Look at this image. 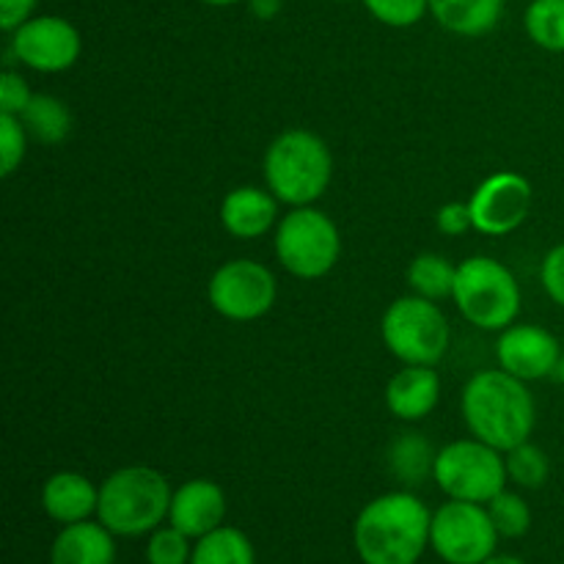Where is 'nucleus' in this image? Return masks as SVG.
<instances>
[{
  "label": "nucleus",
  "mask_w": 564,
  "mask_h": 564,
  "mask_svg": "<svg viewBox=\"0 0 564 564\" xmlns=\"http://www.w3.org/2000/svg\"><path fill=\"white\" fill-rule=\"evenodd\" d=\"M463 419L474 438L499 452L516 449L534 430V397L505 369H485L463 391Z\"/></svg>",
  "instance_id": "nucleus-2"
},
{
  "label": "nucleus",
  "mask_w": 564,
  "mask_h": 564,
  "mask_svg": "<svg viewBox=\"0 0 564 564\" xmlns=\"http://www.w3.org/2000/svg\"><path fill=\"white\" fill-rule=\"evenodd\" d=\"M562 352L560 339L540 325H510L496 345L499 367L523 383L560 372Z\"/></svg>",
  "instance_id": "nucleus-13"
},
{
  "label": "nucleus",
  "mask_w": 564,
  "mask_h": 564,
  "mask_svg": "<svg viewBox=\"0 0 564 564\" xmlns=\"http://www.w3.org/2000/svg\"><path fill=\"white\" fill-rule=\"evenodd\" d=\"M33 99L31 88H28L25 77L17 75V72L6 69L0 75V113L9 116H22V110L28 108V102Z\"/></svg>",
  "instance_id": "nucleus-30"
},
{
  "label": "nucleus",
  "mask_w": 564,
  "mask_h": 564,
  "mask_svg": "<svg viewBox=\"0 0 564 564\" xmlns=\"http://www.w3.org/2000/svg\"><path fill=\"white\" fill-rule=\"evenodd\" d=\"M202 3H207V6H235V3H240V0H202Z\"/></svg>",
  "instance_id": "nucleus-36"
},
{
  "label": "nucleus",
  "mask_w": 564,
  "mask_h": 564,
  "mask_svg": "<svg viewBox=\"0 0 564 564\" xmlns=\"http://www.w3.org/2000/svg\"><path fill=\"white\" fill-rule=\"evenodd\" d=\"M556 375H560V380H562V386H564V352H562V364H560V372H556Z\"/></svg>",
  "instance_id": "nucleus-37"
},
{
  "label": "nucleus",
  "mask_w": 564,
  "mask_h": 564,
  "mask_svg": "<svg viewBox=\"0 0 564 564\" xmlns=\"http://www.w3.org/2000/svg\"><path fill=\"white\" fill-rule=\"evenodd\" d=\"M433 479L449 499L488 505L507 485L505 452L479 438L455 441L435 455Z\"/></svg>",
  "instance_id": "nucleus-8"
},
{
  "label": "nucleus",
  "mask_w": 564,
  "mask_h": 564,
  "mask_svg": "<svg viewBox=\"0 0 564 564\" xmlns=\"http://www.w3.org/2000/svg\"><path fill=\"white\" fill-rule=\"evenodd\" d=\"M435 226H438L441 235L446 237H460L466 235L468 229H474L471 207L463 202H449L435 213Z\"/></svg>",
  "instance_id": "nucleus-32"
},
{
  "label": "nucleus",
  "mask_w": 564,
  "mask_h": 564,
  "mask_svg": "<svg viewBox=\"0 0 564 564\" xmlns=\"http://www.w3.org/2000/svg\"><path fill=\"white\" fill-rule=\"evenodd\" d=\"M193 545L176 527L154 529L147 543V564H191Z\"/></svg>",
  "instance_id": "nucleus-27"
},
{
  "label": "nucleus",
  "mask_w": 564,
  "mask_h": 564,
  "mask_svg": "<svg viewBox=\"0 0 564 564\" xmlns=\"http://www.w3.org/2000/svg\"><path fill=\"white\" fill-rule=\"evenodd\" d=\"M474 229L488 237H505L523 226L532 209V182L516 171H499L479 182L468 198Z\"/></svg>",
  "instance_id": "nucleus-12"
},
{
  "label": "nucleus",
  "mask_w": 564,
  "mask_h": 564,
  "mask_svg": "<svg viewBox=\"0 0 564 564\" xmlns=\"http://www.w3.org/2000/svg\"><path fill=\"white\" fill-rule=\"evenodd\" d=\"M80 33L64 17H31L11 33V53L17 61L44 75L72 69L80 58Z\"/></svg>",
  "instance_id": "nucleus-11"
},
{
  "label": "nucleus",
  "mask_w": 564,
  "mask_h": 564,
  "mask_svg": "<svg viewBox=\"0 0 564 564\" xmlns=\"http://www.w3.org/2000/svg\"><path fill=\"white\" fill-rule=\"evenodd\" d=\"M279 218V198L262 187H235L220 204V224L237 240H257Z\"/></svg>",
  "instance_id": "nucleus-16"
},
{
  "label": "nucleus",
  "mask_w": 564,
  "mask_h": 564,
  "mask_svg": "<svg viewBox=\"0 0 564 564\" xmlns=\"http://www.w3.org/2000/svg\"><path fill=\"white\" fill-rule=\"evenodd\" d=\"M523 25L538 47L564 53V0H532Z\"/></svg>",
  "instance_id": "nucleus-24"
},
{
  "label": "nucleus",
  "mask_w": 564,
  "mask_h": 564,
  "mask_svg": "<svg viewBox=\"0 0 564 564\" xmlns=\"http://www.w3.org/2000/svg\"><path fill=\"white\" fill-rule=\"evenodd\" d=\"M433 512L419 496L394 490L369 501L352 527V545L364 564H416L430 549Z\"/></svg>",
  "instance_id": "nucleus-1"
},
{
  "label": "nucleus",
  "mask_w": 564,
  "mask_h": 564,
  "mask_svg": "<svg viewBox=\"0 0 564 564\" xmlns=\"http://www.w3.org/2000/svg\"><path fill=\"white\" fill-rule=\"evenodd\" d=\"M281 11V0H251V14L259 20H273Z\"/></svg>",
  "instance_id": "nucleus-34"
},
{
  "label": "nucleus",
  "mask_w": 564,
  "mask_h": 564,
  "mask_svg": "<svg viewBox=\"0 0 564 564\" xmlns=\"http://www.w3.org/2000/svg\"><path fill=\"white\" fill-rule=\"evenodd\" d=\"M191 564H257V551L240 529L220 527L196 540Z\"/></svg>",
  "instance_id": "nucleus-21"
},
{
  "label": "nucleus",
  "mask_w": 564,
  "mask_h": 564,
  "mask_svg": "<svg viewBox=\"0 0 564 564\" xmlns=\"http://www.w3.org/2000/svg\"><path fill=\"white\" fill-rule=\"evenodd\" d=\"M369 14L389 28H411L430 11V0H361Z\"/></svg>",
  "instance_id": "nucleus-28"
},
{
  "label": "nucleus",
  "mask_w": 564,
  "mask_h": 564,
  "mask_svg": "<svg viewBox=\"0 0 564 564\" xmlns=\"http://www.w3.org/2000/svg\"><path fill=\"white\" fill-rule=\"evenodd\" d=\"M452 301L474 328L505 330L521 312V286L499 259L471 257L457 268Z\"/></svg>",
  "instance_id": "nucleus-5"
},
{
  "label": "nucleus",
  "mask_w": 564,
  "mask_h": 564,
  "mask_svg": "<svg viewBox=\"0 0 564 564\" xmlns=\"http://www.w3.org/2000/svg\"><path fill=\"white\" fill-rule=\"evenodd\" d=\"M485 507H488L490 521H494L499 538L518 540L532 529V510H529V505L523 501V496L510 494L507 488L499 496H494Z\"/></svg>",
  "instance_id": "nucleus-26"
},
{
  "label": "nucleus",
  "mask_w": 564,
  "mask_h": 564,
  "mask_svg": "<svg viewBox=\"0 0 564 564\" xmlns=\"http://www.w3.org/2000/svg\"><path fill=\"white\" fill-rule=\"evenodd\" d=\"M540 281H543V290L549 292L551 301L564 308V242L545 253L543 268H540Z\"/></svg>",
  "instance_id": "nucleus-31"
},
{
  "label": "nucleus",
  "mask_w": 564,
  "mask_h": 564,
  "mask_svg": "<svg viewBox=\"0 0 564 564\" xmlns=\"http://www.w3.org/2000/svg\"><path fill=\"white\" fill-rule=\"evenodd\" d=\"M116 534L99 521L69 523L50 549V564H116Z\"/></svg>",
  "instance_id": "nucleus-18"
},
{
  "label": "nucleus",
  "mask_w": 564,
  "mask_h": 564,
  "mask_svg": "<svg viewBox=\"0 0 564 564\" xmlns=\"http://www.w3.org/2000/svg\"><path fill=\"white\" fill-rule=\"evenodd\" d=\"M334 176L330 149L308 130H286L264 154L268 191L290 207H312L328 191Z\"/></svg>",
  "instance_id": "nucleus-4"
},
{
  "label": "nucleus",
  "mask_w": 564,
  "mask_h": 564,
  "mask_svg": "<svg viewBox=\"0 0 564 564\" xmlns=\"http://www.w3.org/2000/svg\"><path fill=\"white\" fill-rule=\"evenodd\" d=\"M20 119L28 135L36 143H44V147H55L72 130L69 108H66L64 99L53 97V94H33Z\"/></svg>",
  "instance_id": "nucleus-20"
},
{
  "label": "nucleus",
  "mask_w": 564,
  "mask_h": 564,
  "mask_svg": "<svg viewBox=\"0 0 564 564\" xmlns=\"http://www.w3.org/2000/svg\"><path fill=\"white\" fill-rule=\"evenodd\" d=\"M507 460V477L518 485V488L538 490L543 488L545 479L551 474V460L540 446H534L532 441H523L516 449L505 452Z\"/></svg>",
  "instance_id": "nucleus-25"
},
{
  "label": "nucleus",
  "mask_w": 564,
  "mask_h": 564,
  "mask_svg": "<svg viewBox=\"0 0 564 564\" xmlns=\"http://www.w3.org/2000/svg\"><path fill=\"white\" fill-rule=\"evenodd\" d=\"M28 132L20 116L0 113V174L11 176L25 160Z\"/></svg>",
  "instance_id": "nucleus-29"
},
{
  "label": "nucleus",
  "mask_w": 564,
  "mask_h": 564,
  "mask_svg": "<svg viewBox=\"0 0 564 564\" xmlns=\"http://www.w3.org/2000/svg\"><path fill=\"white\" fill-rule=\"evenodd\" d=\"M39 0H0V28L6 33H14L25 20H31Z\"/></svg>",
  "instance_id": "nucleus-33"
},
{
  "label": "nucleus",
  "mask_w": 564,
  "mask_h": 564,
  "mask_svg": "<svg viewBox=\"0 0 564 564\" xmlns=\"http://www.w3.org/2000/svg\"><path fill=\"white\" fill-rule=\"evenodd\" d=\"M207 295L220 317L251 323L273 308L279 286H275V275L262 262L231 259L215 270Z\"/></svg>",
  "instance_id": "nucleus-10"
},
{
  "label": "nucleus",
  "mask_w": 564,
  "mask_h": 564,
  "mask_svg": "<svg viewBox=\"0 0 564 564\" xmlns=\"http://www.w3.org/2000/svg\"><path fill=\"white\" fill-rule=\"evenodd\" d=\"M169 479L147 466H127L99 485L97 521L116 538H141L160 529L171 510Z\"/></svg>",
  "instance_id": "nucleus-3"
},
{
  "label": "nucleus",
  "mask_w": 564,
  "mask_h": 564,
  "mask_svg": "<svg viewBox=\"0 0 564 564\" xmlns=\"http://www.w3.org/2000/svg\"><path fill=\"white\" fill-rule=\"evenodd\" d=\"M482 564H527V562L518 560V556H499V554H494L488 562H482Z\"/></svg>",
  "instance_id": "nucleus-35"
},
{
  "label": "nucleus",
  "mask_w": 564,
  "mask_h": 564,
  "mask_svg": "<svg viewBox=\"0 0 564 564\" xmlns=\"http://www.w3.org/2000/svg\"><path fill=\"white\" fill-rule=\"evenodd\" d=\"M383 341L402 364L435 367L449 350V323L438 303L408 295L391 303L383 314Z\"/></svg>",
  "instance_id": "nucleus-6"
},
{
  "label": "nucleus",
  "mask_w": 564,
  "mask_h": 564,
  "mask_svg": "<svg viewBox=\"0 0 564 564\" xmlns=\"http://www.w3.org/2000/svg\"><path fill=\"white\" fill-rule=\"evenodd\" d=\"M441 400V378L433 367L405 364L386 386V408L402 422H422Z\"/></svg>",
  "instance_id": "nucleus-15"
},
{
  "label": "nucleus",
  "mask_w": 564,
  "mask_h": 564,
  "mask_svg": "<svg viewBox=\"0 0 564 564\" xmlns=\"http://www.w3.org/2000/svg\"><path fill=\"white\" fill-rule=\"evenodd\" d=\"M224 518L226 496L213 479H191V482L180 485L171 496L169 523L185 532L191 540H198L220 529Z\"/></svg>",
  "instance_id": "nucleus-14"
},
{
  "label": "nucleus",
  "mask_w": 564,
  "mask_h": 564,
  "mask_svg": "<svg viewBox=\"0 0 564 564\" xmlns=\"http://www.w3.org/2000/svg\"><path fill=\"white\" fill-rule=\"evenodd\" d=\"M341 253V237L334 220L314 207H295L275 229V257L295 279H323Z\"/></svg>",
  "instance_id": "nucleus-7"
},
{
  "label": "nucleus",
  "mask_w": 564,
  "mask_h": 564,
  "mask_svg": "<svg viewBox=\"0 0 564 564\" xmlns=\"http://www.w3.org/2000/svg\"><path fill=\"white\" fill-rule=\"evenodd\" d=\"M455 279L457 268L441 253H419L408 268V286L413 290V295L427 297V301L452 297Z\"/></svg>",
  "instance_id": "nucleus-22"
},
{
  "label": "nucleus",
  "mask_w": 564,
  "mask_h": 564,
  "mask_svg": "<svg viewBox=\"0 0 564 564\" xmlns=\"http://www.w3.org/2000/svg\"><path fill=\"white\" fill-rule=\"evenodd\" d=\"M389 468L405 485H422L424 479L433 477L435 452L430 449V444L422 435L405 433L391 444Z\"/></svg>",
  "instance_id": "nucleus-23"
},
{
  "label": "nucleus",
  "mask_w": 564,
  "mask_h": 564,
  "mask_svg": "<svg viewBox=\"0 0 564 564\" xmlns=\"http://www.w3.org/2000/svg\"><path fill=\"white\" fill-rule=\"evenodd\" d=\"M505 11V0H430V14L441 28L457 36L477 39L494 31Z\"/></svg>",
  "instance_id": "nucleus-19"
},
{
  "label": "nucleus",
  "mask_w": 564,
  "mask_h": 564,
  "mask_svg": "<svg viewBox=\"0 0 564 564\" xmlns=\"http://www.w3.org/2000/svg\"><path fill=\"white\" fill-rule=\"evenodd\" d=\"M42 507L61 527L91 521L99 507V488H94L91 479L83 474L58 471L44 482Z\"/></svg>",
  "instance_id": "nucleus-17"
},
{
  "label": "nucleus",
  "mask_w": 564,
  "mask_h": 564,
  "mask_svg": "<svg viewBox=\"0 0 564 564\" xmlns=\"http://www.w3.org/2000/svg\"><path fill=\"white\" fill-rule=\"evenodd\" d=\"M499 532L485 505L449 499L433 512L430 549L446 564H482L496 554Z\"/></svg>",
  "instance_id": "nucleus-9"
}]
</instances>
